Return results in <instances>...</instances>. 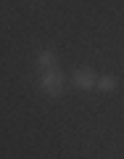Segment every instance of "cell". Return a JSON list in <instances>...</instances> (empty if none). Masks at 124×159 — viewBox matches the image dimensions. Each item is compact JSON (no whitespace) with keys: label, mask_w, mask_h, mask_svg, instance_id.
I'll list each match as a JSON object with an SVG mask.
<instances>
[{"label":"cell","mask_w":124,"mask_h":159,"mask_svg":"<svg viewBox=\"0 0 124 159\" xmlns=\"http://www.w3.org/2000/svg\"><path fill=\"white\" fill-rule=\"evenodd\" d=\"M40 64H45V66H50V64H53V56H50V53H42V56H40Z\"/></svg>","instance_id":"obj_3"},{"label":"cell","mask_w":124,"mask_h":159,"mask_svg":"<svg viewBox=\"0 0 124 159\" xmlns=\"http://www.w3.org/2000/svg\"><path fill=\"white\" fill-rule=\"evenodd\" d=\"M77 82H79V85H90V74H87V72H85V74L79 72V74H77Z\"/></svg>","instance_id":"obj_2"},{"label":"cell","mask_w":124,"mask_h":159,"mask_svg":"<svg viewBox=\"0 0 124 159\" xmlns=\"http://www.w3.org/2000/svg\"><path fill=\"white\" fill-rule=\"evenodd\" d=\"M42 85H45V90H50V93H58V90H61V80H58L56 74H48V77L42 80Z\"/></svg>","instance_id":"obj_1"}]
</instances>
